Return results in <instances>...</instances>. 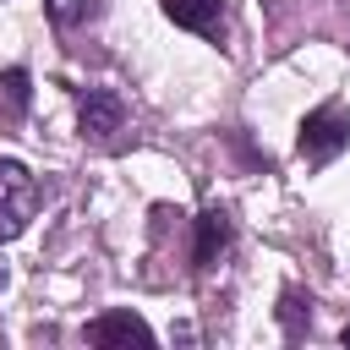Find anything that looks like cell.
I'll list each match as a JSON object with an SVG mask.
<instances>
[{
  "instance_id": "5",
  "label": "cell",
  "mask_w": 350,
  "mask_h": 350,
  "mask_svg": "<svg viewBox=\"0 0 350 350\" xmlns=\"http://www.w3.org/2000/svg\"><path fill=\"white\" fill-rule=\"evenodd\" d=\"M224 246H230V213L224 208H208L197 219V268H213Z\"/></svg>"
},
{
  "instance_id": "6",
  "label": "cell",
  "mask_w": 350,
  "mask_h": 350,
  "mask_svg": "<svg viewBox=\"0 0 350 350\" xmlns=\"http://www.w3.org/2000/svg\"><path fill=\"white\" fill-rule=\"evenodd\" d=\"M164 16L186 33H219V0H164Z\"/></svg>"
},
{
  "instance_id": "3",
  "label": "cell",
  "mask_w": 350,
  "mask_h": 350,
  "mask_svg": "<svg viewBox=\"0 0 350 350\" xmlns=\"http://www.w3.org/2000/svg\"><path fill=\"white\" fill-rule=\"evenodd\" d=\"M88 345H153V328L137 317V312H104L88 323Z\"/></svg>"
},
{
  "instance_id": "2",
  "label": "cell",
  "mask_w": 350,
  "mask_h": 350,
  "mask_svg": "<svg viewBox=\"0 0 350 350\" xmlns=\"http://www.w3.org/2000/svg\"><path fill=\"white\" fill-rule=\"evenodd\" d=\"M38 213V180L27 164L0 159V241H16Z\"/></svg>"
},
{
  "instance_id": "7",
  "label": "cell",
  "mask_w": 350,
  "mask_h": 350,
  "mask_svg": "<svg viewBox=\"0 0 350 350\" xmlns=\"http://www.w3.org/2000/svg\"><path fill=\"white\" fill-rule=\"evenodd\" d=\"M44 5H49V22L55 27H77L88 16V0H44Z\"/></svg>"
},
{
  "instance_id": "9",
  "label": "cell",
  "mask_w": 350,
  "mask_h": 350,
  "mask_svg": "<svg viewBox=\"0 0 350 350\" xmlns=\"http://www.w3.org/2000/svg\"><path fill=\"white\" fill-rule=\"evenodd\" d=\"M0 290H5V262H0Z\"/></svg>"
},
{
  "instance_id": "8",
  "label": "cell",
  "mask_w": 350,
  "mask_h": 350,
  "mask_svg": "<svg viewBox=\"0 0 350 350\" xmlns=\"http://www.w3.org/2000/svg\"><path fill=\"white\" fill-rule=\"evenodd\" d=\"M0 88H5V104L11 109H27V71H5Z\"/></svg>"
},
{
  "instance_id": "1",
  "label": "cell",
  "mask_w": 350,
  "mask_h": 350,
  "mask_svg": "<svg viewBox=\"0 0 350 350\" xmlns=\"http://www.w3.org/2000/svg\"><path fill=\"white\" fill-rule=\"evenodd\" d=\"M295 148H301L306 164H334V159L350 148V115H345V104H317V109L301 120Z\"/></svg>"
},
{
  "instance_id": "10",
  "label": "cell",
  "mask_w": 350,
  "mask_h": 350,
  "mask_svg": "<svg viewBox=\"0 0 350 350\" xmlns=\"http://www.w3.org/2000/svg\"><path fill=\"white\" fill-rule=\"evenodd\" d=\"M339 339H345V345H350V323H345V334H339Z\"/></svg>"
},
{
  "instance_id": "4",
  "label": "cell",
  "mask_w": 350,
  "mask_h": 350,
  "mask_svg": "<svg viewBox=\"0 0 350 350\" xmlns=\"http://www.w3.org/2000/svg\"><path fill=\"white\" fill-rule=\"evenodd\" d=\"M77 115H82V131H93V137H109V131H120V120H126V104H120L109 88H88V93L77 98Z\"/></svg>"
}]
</instances>
